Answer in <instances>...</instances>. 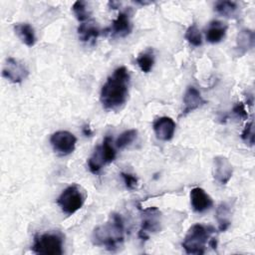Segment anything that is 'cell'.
I'll return each instance as SVG.
<instances>
[{"label":"cell","instance_id":"cell-5","mask_svg":"<svg viewBox=\"0 0 255 255\" xmlns=\"http://www.w3.org/2000/svg\"><path fill=\"white\" fill-rule=\"evenodd\" d=\"M64 240L62 235L55 232H47L34 237L32 250L34 253L42 255L63 254Z\"/></svg>","mask_w":255,"mask_h":255},{"label":"cell","instance_id":"cell-17","mask_svg":"<svg viewBox=\"0 0 255 255\" xmlns=\"http://www.w3.org/2000/svg\"><path fill=\"white\" fill-rule=\"evenodd\" d=\"M14 31L18 38L28 47H32L36 43V35L34 28L29 23H18L14 26Z\"/></svg>","mask_w":255,"mask_h":255},{"label":"cell","instance_id":"cell-24","mask_svg":"<svg viewBox=\"0 0 255 255\" xmlns=\"http://www.w3.org/2000/svg\"><path fill=\"white\" fill-rule=\"evenodd\" d=\"M101 148H102V152H103L106 163H110L115 160L117 153L114 146L112 145V138L110 136H106L104 138L101 144Z\"/></svg>","mask_w":255,"mask_h":255},{"label":"cell","instance_id":"cell-19","mask_svg":"<svg viewBox=\"0 0 255 255\" xmlns=\"http://www.w3.org/2000/svg\"><path fill=\"white\" fill-rule=\"evenodd\" d=\"M214 10L221 16L226 18H233L237 14L238 5L234 1L221 0L215 3Z\"/></svg>","mask_w":255,"mask_h":255},{"label":"cell","instance_id":"cell-7","mask_svg":"<svg viewBox=\"0 0 255 255\" xmlns=\"http://www.w3.org/2000/svg\"><path fill=\"white\" fill-rule=\"evenodd\" d=\"M50 143L55 153L60 156H66L75 150L77 138L68 130H58L51 135Z\"/></svg>","mask_w":255,"mask_h":255},{"label":"cell","instance_id":"cell-12","mask_svg":"<svg viewBox=\"0 0 255 255\" xmlns=\"http://www.w3.org/2000/svg\"><path fill=\"white\" fill-rule=\"evenodd\" d=\"M204 104H206V101L202 98L200 92L194 87H188L183 95V110L180 117L186 116Z\"/></svg>","mask_w":255,"mask_h":255},{"label":"cell","instance_id":"cell-10","mask_svg":"<svg viewBox=\"0 0 255 255\" xmlns=\"http://www.w3.org/2000/svg\"><path fill=\"white\" fill-rule=\"evenodd\" d=\"M175 127L176 125L174 121L169 117H160L152 124V128L156 137L163 141H168L173 137Z\"/></svg>","mask_w":255,"mask_h":255},{"label":"cell","instance_id":"cell-11","mask_svg":"<svg viewBox=\"0 0 255 255\" xmlns=\"http://www.w3.org/2000/svg\"><path fill=\"white\" fill-rule=\"evenodd\" d=\"M190 204L195 212L202 213L210 209L213 205V200L210 195L201 187H194L190 190Z\"/></svg>","mask_w":255,"mask_h":255},{"label":"cell","instance_id":"cell-23","mask_svg":"<svg viewBox=\"0 0 255 255\" xmlns=\"http://www.w3.org/2000/svg\"><path fill=\"white\" fill-rule=\"evenodd\" d=\"M184 37L186 41L194 47H199L202 44V36L196 24H192L187 28Z\"/></svg>","mask_w":255,"mask_h":255},{"label":"cell","instance_id":"cell-25","mask_svg":"<svg viewBox=\"0 0 255 255\" xmlns=\"http://www.w3.org/2000/svg\"><path fill=\"white\" fill-rule=\"evenodd\" d=\"M137 135V130L136 129H128L121 133L119 137L116 140V146L119 148H124L127 145L130 144Z\"/></svg>","mask_w":255,"mask_h":255},{"label":"cell","instance_id":"cell-28","mask_svg":"<svg viewBox=\"0 0 255 255\" xmlns=\"http://www.w3.org/2000/svg\"><path fill=\"white\" fill-rule=\"evenodd\" d=\"M232 112L233 114H235L238 118L242 119V120H247L248 119V113L245 109V106L243 103L239 102V103H236L232 109Z\"/></svg>","mask_w":255,"mask_h":255},{"label":"cell","instance_id":"cell-1","mask_svg":"<svg viewBox=\"0 0 255 255\" xmlns=\"http://www.w3.org/2000/svg\"><path fill=\"white\" fill-rule=\"evenodd\" d=\"M130 76L125 67L117 68L103 85L100 101L104 109L108 111H118L127 102L128 97Z\"/></svg>","mask_w":255,"mask_h":255},{"label":"cell","instance_id":"cell-8","mask_svg":"<svg viewBox=\"0 0 255 255\" xmlns=\"http://www.w3.org/2000/svg\"><path fill=\"white\" fill-rule=\"evenodd\" d=\"M29 75L27 67L17 59L7 58L2 69V76L13 84L23 82Z\"/></svg>","mask_w":255,"mask_h":255},{"label":"cell","instance_id":"cell-15","mask_svg":"<svg viewBox=\"0 0 255 255\" xmlns=\"http://www.w3.org/2000/svg\"><path fill=\"white\" fill-rule=\"evenodd\" d=\"M255 35L254 32L250 29H242L239 31L236 37V46L235 53L238 57H242L249 50L254 47Z\"/></svg>","mask_w":255,"mask_h":255},{"label":"cell","instance_id":"cell-22","mask_svg":"<svg viewBox=\"0 0 255 255\" xmlns=\"http://www.w3.org/2000/svg\"><path fill=\"white\" fill-rule=\"evenodd\" d=\"M72 10L76 18L81 22H85L89 20L92 13L91 8H89V4L82 0L76 1L72 6Z\"/></svg>","mask_w":255,"mask_h":255},{"label":"cell","instance_id":"cell-29","mask_svg":"<svg viewBox=\"0 0 255 255\" xmlns=\"http://www.w3.org/2000/svg\"><path fill=\"white\" fill-rule=\"evenodd\" d=\"M82 130H83V133H84L86 136H91L92 133H93V131H92V129H91V128H90L89 126H85Z\"/></svg>","mask_w":255,"mask_h":255},{"label":"cell","instance_id":"cell-3","mask_svg":"<svg viewBox=\"0 0 255 255\" xmlns=\"http://www.w3.org/2000/svg\"><path fill=\"white\" fill-rule=\"evenodd\" d=\"M214 232L215 229L212 226L193 224L185 234L181 246L187 254L201 255L205 252L206 245H208L211 234Z\"/></svg>","mask_w":255,"mask_h":255},{"label":"cell","instance_id":"cell-6","mask_svg":"<svg viewBox=\"0 0 255 255\" xmlns=\"http://www.w3.org/2000/svg\"><path fill=\"white\" fill-rule=\"evenodd\" d=\"M140 217L141 221L138 237L141 240H146L151 233H155L160 229V211L156 207L141 209Z\"/></svg>","mask_w":255,"mask_h":255},{"label":"cell","instance_id":"cell-14","mask_svg":"<svg viewBox=\"0 0 255 255\" xmlns=\"http://www.w3.org/2000/svg\"><path fill=\"white\" fill-rule=\"evenodd\" d=\"M77 32L79 39L82 42L90 44H94L101 33L98 24L94 20H87L85 22H82L79 25Z\"/></svg>","mask_w":255,"mask_h":255},{"label":"cell","instance_id":"cell-4","mask_svg":"<svg viewBox=\"0 0 255 255\" xmlns=\"http://www.w3.org/2000/svg\"><path fill=\"white\" fill-rule=\"evenodd\" d=\"M85 200V190L80 185L74 183L62 191L57 199V204L65 214L72 215L83 207Z\"/></svg>","mask_w":255,"mask_h":255},{"label":"cell","instance_id":"cell-16","mask_svg":"<svg viewBox=\"0 0 255 255\" xmlns=\"http://www.w3.org/2000/svg\"><path fill=\"white\" fill-rule=\"evenodd\" d=\"M227 31V26L220 21H212L206 30V40L211 44H217L221 42Z\"/></svg>","mask_w":255,"mask_h":255},{"label":"cell","instance_id":"cell-20","mask_svg":"<svg viewBox=\"0 0 255 255\" xmlns=\"http://www.w3.org/2000/svg\"><path fill=\"white\" fill-rule=\"evenodd\" d=\"M104 164H106V161L102 152V148L101 145H98L95 148L92 156L88 159V166L92 173L97 174L100 172Z\"/></svg>","mask_w":255,"mask_h":255},{"label":"cell","instance_id":"cell-18","mask_svg":"<svg viewBox=\"0 0 255 255\" xmlns=\"http://www.w3.org/2000/svg\"><path fill=\"white\" fill-rule=\"evenodd\" d=\"M229 216H230V206L226 202H222L217 207V210H216V218L218 221L219 231L224 232L229 228L231 224Z\"/></svg>","mask_w":255,"mask_h":255},{"label":"cell","instance_id":"cell-26","mask_svg":"<svg viewBox=\"0 0 255 255\" xmlns=\"http://www.w3.org/2000/svg\"><path fill=\"white\" fill-rule=\"evenodd\" d=\"M241 138L248 143L249 145L254 144V128H253V121H250L249 123L246 124L245 128L242 130L241 133Z\"/></svg>","mask_w":255,"mask_h":255},{"label":"cell","instance_id":"cell-27","mask_svg":"<svg viewBox=\"0 0 255 255\" xmlns=\"http://www.w3.org/2000/svg\"><path fill=\"white\" fill-rule=\"evenodd\" d=\"M121 176L125 182V185L128 189L133 190L137 186V177L131 173L121 172Z\"/></svg>","mask_w":255,"mask_h":255},{"label":"cell","instance_id":"cell-21","mask_svg":"<svg viewBox=\"0 0 255 255\" xmlns=\"http://www.w3.org/2000/svg\"><path fill=\"white\" fill-rule=\"evenodd\" d=\"M136 64L143 73H149L154 64V56L151 50L140 53L136 58Z\"/></svg>","mask_w":255,"mask_h":255},{"label":"cell","instance_id":"cell-2","mask_svg":"<svg viewBox=\"0 0 255 255\" xmlns=\"http://www.w3.org/2000/svg\"><path fill=\"white\" fill-rule=\"evenodd\" d=\"M125 240V223L119 213H112L108 221L97 226L92 234L93 244L109 251H117Z\"/></svg>","mask_w":255,"mask_h":255},{"label":"cell","instance_id":"cell-13","mask_svg":"<svg viewBox=\"0 0 255 255\" xmlns=\"http://www.w3.org/2000/svg\"><path fill=\"white\" fill-rule=\"evenodd\" d=\"M132 30V25L130 22V18L128 13L127 12H121L119 13L118 17L112 22L111 27L108 29V31L113 35L114 37H127L130 34Z\"/></svg>","mask_w":255,"mask_h":255},{"label":"cell","instance_id":"cell-9","mask_svg":"<svg viewBox=\"0 0 255 255\" xmlns=\"http://www.w3.org/2000/svg\"><path fill=\"white\" fill-rule=\"evenodd\" d=\"M212 172L214 179L219 184L224 185L230 180L233 173V167L227 157L218 155L214 157Z\"/></svg>","mask_w":255,"mask_h":255}]
</instances>
